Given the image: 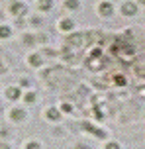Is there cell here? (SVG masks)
Wrapping results in <instances>:
<instances>
[{"label":"cell","mask_w":145,"mask_h":149,"mask_svg":"<svg viewBox=\"0 0 145 149\" xmlns=\"http://www.w3.org/2000/svg\"><path fill=\"white\" fill-rule=\"evenodd\" d=\"M106 149H120V145L112 141V143H108V145H106Z\"/></svg>","instance_id":"8fae6325"},{"label":"cell","mask_w":145,"mask_h":149,"mask_svg":"<svg viewBox=\"0 0 145 149\" xmlns=\"http://www.w3.org/2000/svg\"><path fill=\"white\" fill-rule=\"evenodd\" d=\"M63 112H71V104H63Z\"/></svg>","instance_id":"4fadbf2b"},{"label":"cell","mask_w":145,"mask_h":149,"mask_svg":"<svg viewBox=\"0 0 145 149\" xmlns=\"http://www.w3.org/2000/svg\"><path fill=\"white\" fill-rule=\"evenodd\" d=\"M26 149H41V147H39V143L33 141V143H28V147H26Z\"/></svg>","instance_id":"30bf717a"},{"label":"cell","mask_w":145,"mask_h":149,"mask_svg":"<svg viewBox=\"0 0 145 149\" xmlns=\"http://www.w3.org/2000/svg\"><path fill=\"white\" fill-rule=\"evenodd\" d=\"M123 14H133V12H135V6H133V4H123Z\"/></svg>","instance_id":"277c9868"},{"label":"cell","mask_w":145,"mask_h":149,"mask_svg":"<svg viewBox=\"0 0 145 149\" xmlns=\"http://www.w3.org/2000/svg\"><path fill=\"white\" fill-rule=\"evenodd\" d=\"M67 6H69V8H76V0H69Z\"/></svg>","instance_id":"7c38bea8"},{"label":"cell","mask_w":145,"mask_h":149,"mask_svg":"<svg viewBox=\"0 0 145 149\" xmlns=\"http://www.w3.org/2000/svg\"><path fill=\"white\" fill-rule=\"evenodd\" d=\"M47 118H49V120H59V118H61V114H59V110L51 108V110H47Z\"/></svg>","instance_id":"7a4b0ae2"},{"label":"cell","mask_w":145,"mask_h":149,"mask_svg":"<svg viewBox=\"0 0 145 149\" xmlns=\"http://www.w3.org/2000/svg\"><path fill=\"white\" fill-rule=\"evenodd\" d=\"M12 118L14 120H22L24 118V110H14L12 112Z\"/></svg>","instance_id":"8992f818"},{"label":"cell","mask_w":145,"mask_h":149,"mask_svg":"<svg viewBox=\"0 0 145 149\" xmlns=\"http://www.w3.org/2000/svg\"><path fill=\"white\" fill-rule=\"evenodd\" d=\"M0 149H10V147H8V145H0Z\"/></svg>","instance_id":"5bb4252c"},{"label":"cell","mask_w":145,"mask_h":149,"mask_svg":"<svg viewBox=\"0 0 145 149\" xmlns=\"http://www.w3.org/2000/svg\"><path fill=\"white\" fill-rule=\"evenodd\" d=\"M24 100H26V102H33V100H35V94H33V92H28V94L24 96Z\"/></svg>","instance_id":"9c48e42d"},{"label":"cell","mask_w":145,"mask_h":149,"mask_svg":"<svg viewBox=\"0 0 145 149\" xmlns=\"http://www.w3.org/2000/svg\"><path fill=\"white\" fill-rule=\"evenodd\" d=\"M73 28V22L71 20H65V22H61V30H71Z\"/></svg>","instance_id":"ba28073f"},{"label":"cell","mask_w":145,"mask_h":149,"mask_svg":"<svg viewBox=\"0 0 145 149\" xmlns=\"http://www.w3.org/2000/svg\"><path fill=\"white\" fill-rule=\"evenodd\" d=\"M30 63H31V65H35V67H37L39 63H41V59H39V55H31V57H30Z\"/></svg>","instance_id":"52a82bcc"},{"label":"cell","mask_w":145,"mask_h":149,"mask_svg":"<svg viewBox=\"0 0 145 149\" xmlns=\"http://www.w3.org/2000/svg\"><path fill=\"white\" fill-rule=\"evenodd\" d=\"M8 98H12V100H18V98L22 96V92H20V88H8Z\"/></svg>","instance_id":"6da1fadb"},{"label":"cell","mask_w":145,"mask_h":149,"mask_svg":"<svg viewBox=\"0 0 145 149\" xmlns=\"http://www.w3.org/2000/svg\"><path fill=\"white\" fill-rule=\"evenodd\" d=\"M0 37H10V28L0 26Z\"/></svg>","instance_id":"5b68a950"},{"label":"cell","mask_w":145,"mask_h":149,"mask_svg":"<svg viewBox=\"0 0 145 149\" xmlns=\"http://www.w3.org/2000/svg\"><path fill=\"white\" fill-rule=\"evenodd\" d=\"M100 12H102V16H108V14H112V6H110L108 2H104V4H102V8H100Z\"/></svg>","instance_id":"3957f363"}]
</instances>
